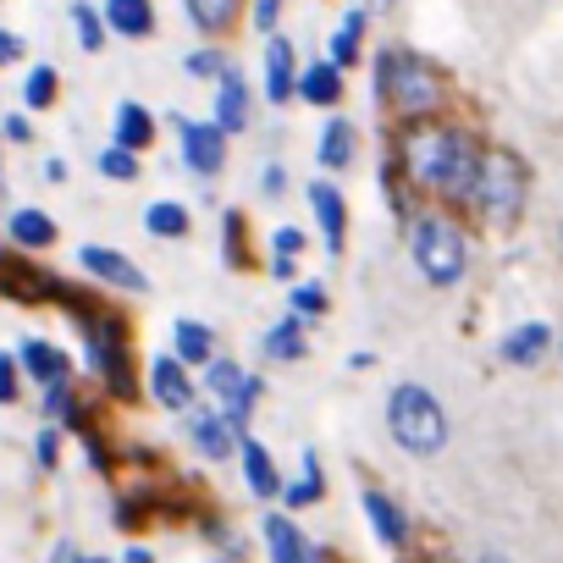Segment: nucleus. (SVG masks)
I'll list each match as a JSON object with an SVG mask.
<instances>
[{
  "mask_svg": "<svg viewBox=\"0 0 563 563\" xmlns=\"http://www.w3.org/2000/svg\"><path fill=\"white\" fill-rule=\"evenodd\" d=\"M172 343H177V360H183V365H210V360H216V338H210V327H199V321H177V327H172Z\"/></svg>",
  "mask_w": 563,
  "mask_h": 563,
  "instance_id": "obj_21",
  "label": "nucleus"
},
{
  "mask_svg": "<svg viewBox=\"0 0 563 563\" xmlns=\"http://www.w3.org/2000/svg\"><path fill=\"white\" fill-rule=\"evenodd\" d=\"M238 453H243V481H249V492H254V497H276V492H282V481H276L271 453H265L260 442H249V437H243V448H238Z\"/></svg>",
  "mask_w": 563,
  "mask_h": 563,
  "instance_id": "obj_20",
  "label": "nucleus"
},
{
  "mask_svg": "<svg viewBox=\"0 0 563 563\" xmlns=\"http://www.w3.org/2000/svg\"><path fill=\"white\" fill-rule=\"evenodd\" d=\"M150 393H155L166 409H188V404H194V382H188L183 360H155V365H150Z\"/></svg>",
  "mask_w": 563,
  "mask_h": 563,
  "instance_id": "obj_16",
  "label": "nucleus"
},
{
  "mask_svg": "<svg viewBox=\"0 0 563 563\" xmlns=\"http://www.w3.org/2000/svg\"><path fill=\"white\" fill-rule=\"evenodd\" d=\"M100 172L117 177V183H133V177H139V161H133V150L111 144V150H100Z\"/></svg>",
  "mask_w": 563,
  "mask_h": 563,
  "instance_id": "obj_31",
  "label": "nucleus"
},
{
  "mask_svg": "<svg viewBox=\"0 0 563 563\" xmlns=\"http://www.w3.org/2000/svg\"><path fill=\"white\" fill-rule=\"evenodd\" d=\"M442 563H448V558H442Z\"/></svg>",
  "mask_w": 563,
  "mask_h": 563,
  "instance_id": "obj_47",
  "label": "nucleus"
},
{
  "mask_svg": "<svg viewBox=\"0 0 563 563\" xmlns=\"http://www.w3.org/2000/svg\"><path fill=\"white\" fill-rule=\"evenodd\" d=\"M464 205L481 210V221H497V227L514 221L519 205H525V172H519V161L508 150H492L481 161V177H475V188H470Z\"/></svg>",
  "mask_w": 563,
  "mask_h": 563,
  "instance_id": "obj_4",
  "label": "nucleus"
},
{
  "mask_svg": "<svg viewBox=\"0 0 563 563\" xmlns=\"http://www.w3.org/2000/svg\"><path fill=\"white\" fill-rule=\"evenodd\" d=\"M260 67H265V100H271V106H282V100L299 95V73H294V45H288V40H271Z\"/></svg>",
  "mask_w": 563,
  "mask_h": 563,
  "instance_id": "obj_11",
  "label": "nucleus"
},
{
  "mask_svg": "<svg viewBox=\"0 0 563 563\" xmlns=\"http://www.w3.org/2000/svg\"><path fill=\"white\" fill-rule=\"evenodd\" d=\"M12 243H23V249H51V243H56V221L40 216V210H18V216H12Z\"/></svg>",
  "mask_w": 563,
  "mask_h": 563,
  "instance_id": "obj_26",
  "label": "nucleus"
},
{
  "mask_svg": "<svg viewBox=\"0 0 563 563\" xmlns=\"http://www.w3.org/2000/svg\"><path fill=\"white\" fill-rule=\"evenodd\" d=\"M40 464H45V470L56 464V431H45V437H40Z\"/></svg>",
  "mask_w": 563,
  "mask_h": 563,
  "instance_id": "obj_42",
  "label": "nucleus"
},
{
  "mask_svg": "<svg viewBox=\"0 0 563 563\" xmlns=\"http://www.w3.org/2000/svg\"><path fill=\"white\" fill-rule=\"evenodd\" d=\"M221 232H227V260H232V265H243V216H227V221H221Z\"/></svg>",
  "mask_w": 563,
  "mask_h": 563,
  "instance_id": "obj_37",
  "label": "nucleus"
},
{
  "mask_svg": "<svg viewBox=\"0 0 563 563\" xmlns=\"http://www.w3.org/2000/svg\"><path fill=\"white\" fill-rule=\"evenodd\" d=\"M183 7H188L194 29H205V34H221L238 18V0H183Z\"/></svg>",
  "mask_w": 563,
  "mask_h": 563,
  "instance_id": "obj_27",
  "label": "nucleus"
},
{
  "mask_svg": "<svg viewBox=\"0 0 563 563\" xmlns=\"http://www.w3.org/2000/svg\"><path fill=\"white\" fill-rule=\"evenodd\" d=\"M78 321H84L95 371H100L117 393H133V376H128V332H122L111 316H89V310H78Z\"/></svg>",
  "mask_w": 563,
  "mask_h": 563,
  "instance_id": "obj_6",
  "label": "nucleus"
},
{
  "mask_svg": "<svg viewBox=\"0 0 563 563\" xmlns=\"http://www.w3.org/2000/svg\"><path fill=\"white\" fill-rule=\"evenodd\" d=\"M106 23L128 40H144V34H155V7L150 0H106Z\"/></svg>",
  "mask_w": 563,
  "mask_h": 563,
  "instance_id": "obj_19",
  "label": "nucleus"
},
{
  "mask_svg": "<svg viewBox=\"0 0 563 563\" xmlns=\"http://www.w3.org/2000/svg\"><path fill=\"white\" fill-rule=\"evenodd\" d=\"M265 541H271V563H321V552L282 519V514H271L265 519Z\"/></svg>",
  "mask_w": 563,
  "mask_h": 563,
  "instance_id": "obj_13",
  "label": "nucleus"
},
{
  "mask_svg": "<svg viewBox=\"0 0 563 563\" xmlns=\"http://www.w3.org/2000/svg\"><path fill=\"white\" fill-rule=\"evenodd\" d=\"M188 73H194V78H221L227 62H221L216 51H194V56H188Z\"/></svg>",
  "mask_w": 563,
  "mask_h": 563,
  "instance_id": "obj_35",
  "label": "nucleus"
},
{
  "mask_svg": "<svg viewBox=\"0 0 563 563\" xmlns=\"http://www.w3.org/2000/svg\"><path fill=\"white\" fill-rule=\"evenodd\" d=\"M84 563H106V558H84Z\"/></svg>",
  "mask_w": 563,
  "mask_h": 563,
  "instance_id": "obj_46",
  "label": "nucleus"
},
{
  "mask_svg": "<svg viewBox=\"0 0 563 563\" xmlns=\"http://www.w3.org/2000/svg\"><path fill=\"white\" fill-rule=\"evenodd\" d=\"M122 563H155V558H150L144 547H128V558H122Z\"/></svg>",
  "mask_w": 563,
  "mask_h": 563,
  "instance_id": "obj_43",
  "label": "nucleus"
},
{
  "mask_svg": "<svg viewBox=\"0 0 563 563\" xmlns=\"http://www.w3.org/2000/svg\"><path fill=\"white\" fill-rule=\"evenodd\" d=\"M294 310H299V316H321V310H327L321 282H299V288H294Z\"/></svg>",
  "mask_w": 563,
  "mask_h": 563,
  "instance_id": "obj_34",
  "label": "nucleus"
},
{
  "mask_svg": "<svg viewBox=\"0 0 563 563\" xmlns=\"http://www.w3.org/2000/svg\"><path fill=\"white\" fill-rule=\"evenodd\" d=\"M481 563H508V558H503V552H486V558H481Z\"/></svg>",
  "mask_w": 563,
  "mask_h": 563,
  "instance_id": "obj_45",
  "label": "nucleus"
},
{
  "mask_svg": "<svg viewBox=\"0 0 563 563\" xmlns=\"http://www.w3.org/2000/svg\"><path fill=\"white\" fill-rule=\"evenodd\" d=\"M547 349H552V327H541V321H525V327H514L503 338V360L508 365H541Z\"/></svg>",
  "mask_w": 563,
  "mask_h": 563,
  "instance_id": "obj_15",
  "label": "nucleus"
},
{
  "mask_svg": "<svg viewBox=\"0 0 563 563\" xmlns=\"http://www.w3.org/2000/svg\"><path fill=\"white\" fill-rule=\"evenodd\" d=\"M51 563H84V558H78L73 547H56V558H51Z\"/></svg>",
  "mask_w": 563,
  "mask_h": 563,
  "instance_id": "obj_44",
  "label": "nucleus"
},
{
  "mask_svg": "<svg viewBox=\"0 0 563 563\" xmlns=\"http://www.w3.org/2000/svg\"><path fill=\"white\" fill-rule=\"evenodd\" d=\"M150 139H155V122H150V111L128 100V106L117 111V144H122V150H150Z\"/></svg>",
  "mask_w": 563,
  "mask_h": 563,
  "instance_id": "obj_24",
  "label": "nucleus"
},
{
  "mask_svg": "<svg viewBox=\"0 0 563 563\" xmlns=\"http://www.w3.org/2000/svg\"><path fill=\"white\" fill-rule=\"evenodd\" d=\"M260 354L265 360H305V321H276L265 338H260Z\"/></svg>",
  "mask_w": 563,
  "mask_h": 563,
  "instance_id": "obj_22",
  "label": "nucleus"
},
{
  "mask_svg": "<svg viewBox=\"0 0 563 563\" xmlns=\"http://www.w3.org/2000/svg\"><path fill=\"white\" fill-rule=\"evenodd\" d=\"M205 387H210V398L221 404V415L243 431V426H249V409L260 404V376H243L232 360H210V365H205Z\"/></svg>",
  "mask_w": 563,
  "mask_h": 563,
  "instance_id": "obj_7",
  "label": "nucleus"
},
{
  "mask_svg": "<svg viewBox=\"0 0 563 563\" xmlns=\"http://www.w3.org/2000/svg\"><path fill=\"white\" fill-rule=\"evenodd\" d=\"M382 95H393V106L404 111V117H431L437 111V100H442V84H437V67L431 62H420V56H382Z\"/></svg>",
  "mask_w": 563,
  "mask_h": 563,
  "instance_id": "obj_5",
  "label": "nucleus"
},
{
  "mask_svg": "<svg viewBox=\"0 0 563 563\" xmlns=\"http://www.w3.org/2000/svg\"><path fill=\"white\" fill-rule=\"evenodd\" d=\"M18 56H23V40L0 29V67H7V62H18Z\"/></svg>",
  "mask_w": 563,
  "mask_h": 563,
  "instance_id": "obj_40",
  "label": "nucleus"
},
{
  "mask_svg": "<svg viewBox=\"0 0 563 563\" xmlns=\"http://www.w3.org/2000/svg\"><path fill=\"white\" fill-rule=\"evenodd\" d=\"M12 398H18V360L0 354V404H12Z\"/></svg>",
  "mask_w": 563,
  "mask_h": 563,
  "instance_id": "obj_38",
  "label": "nucleus"
},
{
  "mask_svg": "<svg viewBox=\"0 0 563 563\" xmlns=\"http://www.w3.org/2000/svg\"><path fill=\"white\" fill-rule=\"evenodd\" d=\"M216 128L221 133H243L249 128V89H243V73L227 62V73L216 78Z\"/></svg>",
  "mask_w": 563,
  "mask_h": 563,
  "instance_id": "obj_10",
  "label": "nucleus"
},
{
  "mask_svg": "<svg viewBox=\"0 0 563 563\" xmlns=\"http://www.w3.org/2000/svg\"><path fill=\"white\" fill-rule=\"evenodd\" d=\"M282 18V0H254V29H276Z\"/></svg>",
  "mask_w": 563,
  "mask_h": 563,
  "instance_id": "obj_39",
  "label": "nucleus"
},
{
  "mask_svg": "<svg viewBox=\"0 0 563 563\" xmlns=\"http://www.w3.org/2000/svg\"><path fill=\"white\" fill-rule=\"evenodd\" d=\"M271 249H276V260H294V254L305 249V232H299V227H282V232L271 238Z\"/></svg>",
  "mask_w": 563,
  "mask_h": 563,
  "instance_id": "obj_36",
  "label": "nucleus"
},
{
  "mask_svg": "<svg viewBox=\"0 0 563 563\" xmlns=\"http://www.w3.org/2000/svg\"><path fill=\"white\" fill-rule=\"evenodd\" d=\"M188 431H194V448H199L205 459H227V453H232V437H238V426H232L227 415H194Z\"/></svg>",
  "mask_w": 563,
  "mask_h": 563,
  "instance_id": "obj_18",
  "label": "nucleus"
},
{
  "mask_svg": "<svg viewBox=\"0 0 563 563\" xmlns=\"http://www.w3.org/2000/svg\"><path fill=\"white\" fill-rule=\"evenodd\" d=\"M310 205H316V221L327 232V249L343 254V238H349V205H343V194L332 183H310Z\"/></svg>",
  "mask_w": 563,
  "mask_h": 563,
  "instance_id": "obj_12",
  "label": "nucleus"
},
{
  "mask_svg": "<svg viewBox=\"0 0 563 563\" xmlns=\"http://www.w3.org/2000/svg\"><path fill=\"white\" fill-rule=\"evenodd\" d=\"M387 431H393V442L409 448L415 459H431V453H442V442H448V415H442V404H437L426 387L398 382V387L387 393Z\"/></svg>",
  "mask_w": 563,
  "mask_h": 563,
  "instance_id": "obj_2",
  "label": "nucleus"
},
{
  "mask_svg": "<svg viewBox=\"0 0 563 563\" xmlns=\"http://www.w3.org/2000/svg\"><path fill=\"white\" fill-rule=\"evenodd\" d=\"M177 133H183V161H188L199 177H216L221 161H227V133L216 128V117H210V122H188V117H177Z\"/></svg>",
  "mask_w": 563,
  "mask_h": 563,
  "instance_id": "obj_8",
  "label": "nucleus"
},
{
  "mask_svg": "<svg viewBox=\"0 0 563 563\" xmlns=\"http://www.w3.org/2000/svg\"><path fill=\"white\" fill-rule=\"evenodd\" d=\"M316 497H321V464H316V453H305V481L288 486V503L305 508V503H316Z\"/></svg>",
  "mask_w": 563,
  "mask_h": 563,
  "instance_id": "obj_33",
  "label": "nucleus"
},
{
  "mask_svg": "<svg viewBox=\"0 0 563 563\" xmlns=\"http://www.w3.org/2000/svg\"><path fill=\"white\" fill-rule=\"evenodd\" d=\"M365 514H371V525H376V541H382V547H404L409 519H404V508H398L387 492H365Z\"/></svg>",
  "mask_w": 563,
  "mask_h": 563,
  "instance_id": "obj_17",
  "label": "nucleus"
},
{
  "mask_svg": "<svg viewBox=\"0 0 563 563\" xmlns=\"http://www.w3.org/2000/svg\"><path fill=\"white\" fill-rule=\"evenodd\" d=\"M73 23H78L84 51H100V45H106V23H100V12H95V7H73Z\"/></svg>",
  "mask_w": 563,
  "mask_h": 563,
  "instance_id": "obj_32",
  "label": "nucleus"
},
{
  "mask_svg": "<svg viewBox=\"0 0 563 563\" xmlns=\"http://www.w3.org/2000/svg\"><path fill=\"white\" fill-rule=\"evenodd\" d=\"M481 144L459 128H426L409 139V172L420 188L448 194V199H470L475 177H481Z\"/></svg>",
  "mask_w": 563,
  "mask_h": 563,
  "instance_id": "obj_1",
  "label": "nucleus"
},
{
  "mask_svg": "<svg viewBox=\"0 0 563 563\" xmlns=\"http://www.w3.org/2000/svg\"><path fill=\"white\" fill-rule=\"evenodd\" d=\"M23 100H29L34 111H45V106L56 100V67H34V73H29V89H23Z\"/></svg>",
  "mask_w": 563,
  "mask_h": 563,
  "instance_id": "obj_30",
  "label": "nucleus"
},
{
  "mask_svg": "<svg viewBox=\"0 0 563 563\" xmlns=\"http://www.w3.org/2000/svg\"><path fill=\"white\" fill-rule=\"evenodd\" d=\"M409 254H415V265H420V276L431 282V288H453V282L464 276V265H470L464 232H459L448 216H437V210L415 216V227H409Z\"/></svg>",
  "mask_w": 563,
  "mask_h": 563,
  "instance_id": "obj_3",
  "label": "nucleus"
},
{
  "mask_svg": "<svg viewBox=\"0 0 563 563\" xmlns=\"http://www.w3.org/2000/svg\"><path fill=\"white\" fill-rule=\"evenodd\" d=\"M84 271L89 276H100V282H111V288H128V294H144V271L128 260V254H117V249H100V243H89L84 254Z\"/></svg>",
  "mask_w": 563,
  "mask_h": 563,
  "instance_id": "obj_9",
  "label": "nucleus"
},
{
  "mask_svg": "<svg viewBox=\"0 0 563 563\" xmlns=\"http://www.w3.org/2000/svg\"><path fill=\"white\" fill-rule=\"evenodd\" d=\"M360 40H365V12H349V18H343V29L332 34V62H338V67H354Z\"/></svg>",
  "mask_w": 563,
  "mask_h": 563,
  "instance_id": "obj_28",
  "label": "nucleus"
},
{
  "mask_svg": "<svg viewBox=\"0 0 563 563\" xmlns=\"http://www.w3.org/2000/svg\"><path fill=\"white\" fill-rule=\"evenodd\" d=\"M299 100L305 106H338L343 100V67L327 56V62H316V67H305L299 73Z\"/></svg>",
  "mask_w": 563,
  "mask_h": 563,
  "instance_id": "obj_14",
  "label": "nucleus"
},
{
  "mask_svg": "<svg viewBox=\"0 0 563 563\" xmlns=\"http://www.w3.org/2000/svg\"><path fill=\"white\" fill-rule=\"evenodd\" d=\"M23 371L34 376V382H67V354L62 349H51V343H23Z\"/></svg>",
  "mask_w": 563,
  "mask_h": 563,
  "instance_id": "obj_23",
  "label": "nucleus"
},
{
  "mask_svg": "<svg viewBox=\"0 0 563 563\" xmlns=\"http://www.w3.org/2000/svg\"><path fill=\"white\" fill-rule=\"evenodd\" d=\"M282 183H288V177H282V166H276V161H271V166H265V194H271V199H276V194H282Z\"/></svg>",
  "mask_w": 563,
  "mask_h": 563,
  "instance_id": "obj_41",
  "label": "nucleus"
},
{
  "mask_svg": "<svg viewBox=\"0 0 563 563\" xmlns=\"http://www.w3.org/2000/svg\"><path fill=\"white\" fill-rule=\"evenodd\" d=\"M144 227H150L155 238H183V232H188V210L172 205V199H161V205L144 210Z\"/></svg>",
  "mask_w": 563,
  "mask_h": 563,
  "instance_id": "obj_29",
  "label": "nucleus"
},
{
  "mask_svg": "<svg viewBox=\"0 0 563 563\" xmlns=\"http://www.w3.org/2000/svg\"><path fill=\"white\" fill-rule=\"evenodd\" d=\"M349 161H354V128H349L343 117H332L327 133H321V166H327V172H343Z\"/></svg>",
  "mask_w": 563,
  "mask_h": 563,
  "instance_id": "obj_25",
  "label": "nucleus"
}]
</instances>
